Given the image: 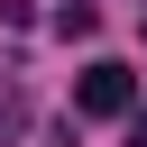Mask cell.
Segmentation results:
<instances>
[{"instance_id": "obj_1", "label": "cell", "mask_w": 147, "mask_h": 147, "mask_svg": "<svg viewBox=\"0 0 147 147\" xmlns=\"http://www.w3.org/2000/svg\"><path fill=\"white\" fill-rule=\"evenodd\" d=\"M74 110H83V119H138V74H129V64H92V74L74 83Z\"/></svg>"}, {"instance_id": "obj_2", "label": "cell", "mask_w": 147, "mask_h": 147, "mask_svg": "<svg viewBox=\"0 0 147 147\" xmlns=\"http://www.w3.org/2000/svg\"><path fill=\"white\" fill-rule=\"evenodd\" d=\"M129 147H147V110H138V119H129Z\"/></svg>"}]
</instances>
